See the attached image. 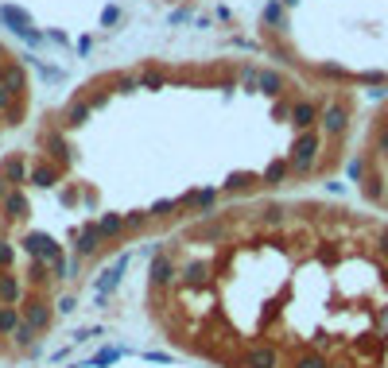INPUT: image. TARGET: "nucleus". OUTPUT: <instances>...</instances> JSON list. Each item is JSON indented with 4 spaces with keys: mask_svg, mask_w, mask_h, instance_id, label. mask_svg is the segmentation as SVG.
<instances>
[{
    "mask_svg": "<svg viewBox=\"0 0 388 368\" xmlns=\"http://www.w3.org/2000/svg\"><path fill=\"white\" fill-rule=\"evenodd\" d=\"M128 295L194 368H388V213L311 194L229 206L140 248Z\"/></svg>",
    "mask_w": 388,
    "mask_h": 368,
    "instance_id": "nucleus-1",
    "label": "nucleus"
},
{
    "mask_svg": "<svg viewBox=\"0 0 388 368\" xmlns=\"http://www.w3.org/2000/svg\"><path fill=\"white\" fill-rule=\"evenodd\" d=\"M346 167L357 186V198L377 213H388V101L373 113L361 143L349 151Z\"/></svg>",
    "mask_w": 388,
    "mask_h": 368,
    "instance_id": "nucleus-2",
    "label": "nucleus"
}]
</instances>
